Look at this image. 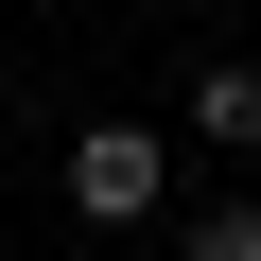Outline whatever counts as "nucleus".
I'll return each mask as SVG.
<instances>
[{
  "label": "nucleus",
  "mask_w": 261,
  "mask_h": 261,
  "mask_svg": "<svg viewBox=\"0 0 261 261\" xmlns=\"http://www.w3.org/2000/svg\"><path fill=\"white\" fill-rule=\"evenodd\" d=\"M174 192V157H157V122H87V140H70V209L87 226H140Z\"/></svg>",
  "instance_id": "obj_1"
},
{
  "label": "nucleus",
  "mask_w": 261,
  "mask_h": 261,
  "mask_svg": "<svg viewBox=\"0 0 261 261\" xmlns=\"http://www.w3.org/2000/svg\"><path fill=\"white\" fill-rule=\"evenodd\" d=\"M192 140H226V157H261V70H209V87H192Z\"/></svg>",
  "instance_id": "obj_2"
},
{
  "label": "nucleus",
  "mask_w": 261,
  "mask_h": 261,
  "mask_svg": "<svg viewBox=\"0 0 261 261\" xmlns=\"http://www.w3.org/2000/svg\"><path fill=\"white\" fill-rule=\"evenodd\" d=\"M192 261H261V209H209V226H192Z\"/></svg>",
  "instance_id": "obj_3"
}]
</instances>
